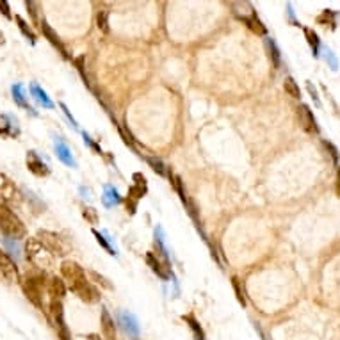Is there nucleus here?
I'll return each instance as SVG.
<instances>
[{"label":"nucleus","mask_w":340,"mask_h":340,"mask_svg":"<svg viewBox=\"0 0 340 340\" xmlns=\"http://www.w3.org/2000/svg\"><path fill=\"white\" fill-rule=\"evenodd\" d=\"M57 152H59V157L64 160V162H68V164H71V160L68 158V150L64 148V146H57Z\"/></svg>","instance_id":"obj_31"},{"label":"nucleus","mask_w":340,"mask_h":340,"mask_svg":"<svg viewBox=\"0 0 340 340\" xmlns=\"http://www.w3.org/2000/svg\"><path fill=\"white\" fill-rule=\"evenodd\" d=\"M0 275L4 276L7 281H11V283L20 281L18 266H16V262H14L4 249H0Z\"/></svg>","instance_id":"obj_7"},{"label":"nucleus","mask_w":340,"mask_h":340,"mask_svg":"<svg viewBox=\"0 0 340 340\" xmlns=\"http://www.w3.org/2000/svg\"><path fill=\"white\" fill-rule=\"evenodd\" d=\"M326 61L330 62V64H331V68H333V70H337V66H339V62H337L335 56H333V54H331L330 50H326Z\"/></svg>","instance_id":"obj_32"},{"label":"nucleus","mask_w":340,"mask_h":340,"mask_svg":"<svg viewBox=\"0 0 340 340\" xmlns=\"http://www.w3.org/2000/svg\"><path fill=\"white\" fill-rule=\"evenodd\" d=\"M337 191H339V194H340V169H339V173H337Z\"/></svg>","instance_id":"obj_36"},{"label":"nucleus","mask_w":340,"mask_h":340,"mask_svg":"<svg viewBox=\"0 0 340 340\" xmlns=\"http://www.w3.org/2000/svg\"><path fill=\"white\" fill-rule=\"evenodd\" d=\"M267 47H269V50H271V56H273V61H275V66H279V52H278V48H276V45H275V41H267Z\"/></svg>","instance_id":"obj_26"},{"label":"nucleus","mask_w":340,"mask_h":340,"mask_svg":"<svg viewBox=\"0 0 340 340\" xmlns=\"http://www.w3.org/2000/svg\"><path fill=\"white\" fill-rule=\"evenodd\" d=\"M243 20L246 22V25L251 29L253 32H256V34H266L267 32V29L264 27V24H262L260 20L256 18V14H251L249 18H243Z\"/></svg>","instance_id":"obj_17"},{"label":"nucleus","mask_w":340,"mask_h":340,"mask_svg":"<svg viewBox=\"0 0 340 340\" xmlns=\"http://www.w3.org/2000/svg\"><path fill=\"white\" fill-rule=\"evenodd\" d=\"M50 313L54 317V322H56L57 333H59V339L61 340H71L70 331L64 322V310H62V301L59 299H50Z\"/></svg>","instance_id":"obj_5"},{"label":"nucleus","mask_w":340,"mask_h":340,"mask_svg":"<svg viewBox=\"0 0 340 340\" xmlns=\"http://www.w3.org/2000/svg\"><path fill=\"white\" fill-rule=\"evenodd\" d=\"M41 31H43V34H45V36L48 37V41H50L52 45H56V47L59 48V50H61L62 54H64V48H62L61 39H59V36H57V34L54 32V31H52L50 27H48V24H45V22H43V24H41Z\"/></svg>","instance_id":"obj_15"},{"label":"nucleus","mask_w":340,"mask_h":340,"mask_svg":"<svg viewBox=\"0 0 340 340\" xmlns=\"http://www.w3.org/2000/svg\"><path fill=\"white\" fill-rule=\"evenodd\" d=\"M305 36H307L310 48L313 50V56H317L319 54V37H317V34L313 32L312 29H305Z\"/></svg>","instance_id":"obj_20"},{"label":"nucleus","mask_w":340,"mask_h":340,"mask_svg":"<svg viewBox=\"0 0 340 340\" xmlns=\"http://www.w3.org/2000/svg\"><path fill=\"white\" fill-rule=\"evenodd\" d=\"M146 160H148V162L154 166V169L158 173V175H164V173H166V171H164V166H162V162H160V160H155L154 157H146Z\"/></svg>","instance_id":"obj_29"},{"label":"nucleus","mask_w":340,"mask_h":340,"mask_svg":"<svg viewBox=\"0 0 340 340\" xmlns=\"http://www.w3.org/2000/svg\"><path fill=\"white\" fill-rule=\"evenodd\" d=\"M324 145L328 146V148L331 150V155H333V158H335V160H339V152H337V148L333 145H331V143H324Z\"/></svg>","instance_id":"obj_34"},{"label":"nucleus","mask_w":340,"mask_h":340,"mask_svg":"<svg viewBox=\"0 0 340 340\" xmlns=\"http://www.w3.org/2000/svg\"><path fill=\"white\" fill-rule=\"evenodd\" d=\"M0 13L4 14L7 20L13 18V14H11V9H9V4H7V2H4V0H0Z\"/></svg>","instance_id":"obj_30"},{"label":"nucleus","mask_w":340,"mask_h":340,"mask_svg":"<svg viewBox=\"0 0 340 340\" xmlns=\"http://www.w3.org/2000/svg\"><path fill=\"white\" fill-rule=\"evenodd\" d=\"M37 239L41 241V244L45 247H47L48 251L52 253V255H64L66 253V246L64 243H62V239L57 235V233L54 232H48V230H41V232L37 233Z\"/></svg>","instance_id":"obj_6"},{"label":"nucleus","mask_w":340,"mask_h":340,"mask_svg":"<svg viewBox=\"0 0 340 340\" xmlns=\"http://www.w3.org/2000/svg\"><path fill=\"white\" fill-rule=\"evenodd\" d=\"M232 285H233V289H235V294H237L239 303L246 305V298H244V289H243V285H241V279L233 276V278H232Z\"/></svg>","instance_id":"obj_21"},{"label":"nucleus","mask_w":340,"mask_h":340,"mask_svg":"<svg viewBox=\"0 0 340 340\" xmlns=\"http://www.w3.org/2000/svg\"><path fill=\"white\" fill-rule=\"evenodd\" d=\"M0 135H4V137H16L18 135L16 120H13L7 114H2L0 116Z\"/></svg>","instance_id":"obj_12"},{"label":"nucleus","mask_w":340,"mask_h":340,"mask_svg":"<svg viewBox=\"0 0 340 340\" xmlns=\"http://www.w3.org/2000/svg\"><path fill=\"white\" fill-rule=\"evenodd\" d=\"M14 20H16V24H18V27H20V31H22V34H24L25 37H29V39H31V43L36 41V34H34L32 29L27 25V22H25L22 16H14Z\"/></svg>","instance_id":"obj_19"},{"label":"nucleus","mask_w":340,"mask_h":340,"mask_svg":"<svg viewBox=\"0 0 340 340\" xmlns=\"http://www.w3.org/2000/svg\"><path fill=\"white\" fill-rule=\"evenodd\" d=\"M25 256L39 269H48L54 266V255L43 246L37 237H29L25 241Z\"/></svg>","instance_id":"obj_3"},{"label":"nucleus","mask_w":340,"mask_h":340,"mask_svg":"<svg viewBox=\"0 0 340 340\" xmlns=\"http://www.w3.org/2000/svg\"><path fill=\"white\" fill-rule=\"evenodd\" d=\"M308 91H310V94H312V98H313V100H315L317 105H319V96H317L315 88H312V84H308Z\"/></svg>","instance_id":"obj_35"},{"label":"nucleus","mask_w":340,"mask_h":340,"mask_svg":"<svg viewBox=\"0 0 340 340\" xmlns=\"http://www.w3.org/2000/svg\"><path fill=\"white\" fill-rule=\"evenodd\" d=\"M47 292L50 296V299H59L62 301L66 294V283L62 281V278H57V276H52L47 281Z\"/></svg>","instance_id":"obj_11"},{"label":"nucleus","mask_w":340,"mask_h":340,"mask_svg":"<svg viewBox=\"0 0 340 340\" xmlns=\"http://www.w3.org/2000/svg\"><path fill=\"white\" fill-rule=\"evenodd\" d=\"M94 235H96V239H98V243L102 244V246H103V247H105V249H107V251L114 253V251H112V249H111V246H109V244H107V243H105V239H103V237H102V235H100V233H98V232H94Z\"/></svg>","instance_id":"obj_33"},{"label":"nucleus","mask_w":340,"mask_h":340,"mask_svg":"<svg viewBox=\"0 0 340 340\" xmlns=\"http://www.w3.org/2000/svg\"><path fill=\"white\" fill-rule=\"evenodd\" d=\"M100 324H102V335L107 340H114L116 339V324H114V319L109 315L107 310L102 312V319H100Z\"/></svg>","instance_id":"obj_13"},{"label":"nucleus","mask_w":340,"mask_h":340,"mask_svg":"<svg viewBox=\"0 0 340 340\" xmlns=\"http://www.w3.org/2000/svg\"><path fill=\"white\" fill-rule=\"evenodd\" d=\"M333 18H335V13L326 9V11H322V14L317 18V22H319V24H328V22H330L331 27H335V22H333Z\"/></svg>","instance_id":"obj_22"},{"label":"nucleus","mask_w":340,"mask_h":340,"mask_svg":"<svg viewBox=\"0 0 340 340\" xmlns=\"http://www.w3.org/2000/svg\"><path fill=\"white\" fill-rule=\"evenodd\" d=\"M84 217L89 219V223L94 224L98 221V216H96V210L91 209V207H88V209H84Z\"/></svg>","instance_id":"obj_27"},{"label":"nucleus","mask_w":340,"mask_h":340,"mask_svg":"<svg viewBox=\"0 0 340 340\" xmlns=\"http://www.w3.org/2000/svg\"><path fill=\"white\" fill-rule=\"evenodd\" d=\"M184 321L187 322V326L191 328L192 333H194V339L196 340H205V335H203V330H201V326L198 324V321H196L192 315H184Z\"/></svg>","instance_id":"obj_16"},{"label":"nucleus","mask_w":340,"mask_h":340,"mask_svg":"<svg viewBox=\"0 0 340 340\" xmlns=\"http://www.w3.org/2000/svg\"><path fill=\"white\" fill-rule=\"evenodd\" d=\"M134 180H135V185L134 187H137V189H141V191L146 192V180H145V177H143V175H139V173H135Z\"/></svg>","instance_id":"obj_28"},{"label":"nucleus","mask_w":340,"mask_h":340,"mask_svg":"<svg viewBox=\"0 0 340 340\" xmlns=\"http://www.w3.org/2000/svg\"><path fill=\"white\" fill-rule=\"evenodd\" d=\"M18 198V189L14 185V182L11 180L7 175L0 173V200L2 201H13Z\"/></svg>","instance_id":"obj_9"},{"label":"nucleus","mask_w":340,"mask_h":340,"mask_svg":"<svg viewBox=\"0 0 340 340\" xmlns=\"http://www.w3.org/2000/svg\"><path fill=\"white\" fill-rule=\"evenodd\" d=\"M298 120H299V125L303 126L307 132H310V134H315V132H319L315 116H313V112L310 111V107H308V105H301V107L298 109Z\"/></svg>","instance_id":"obj_8"},{"label":"nucleus","mask_w":340,"mask_h":340,"mask_svg":"<svg viewBox=\"0 0 340 340\" xmlns=\"http://www.w3.org/2000/svg\"><path fill=\"white\" fill-rule=\"evenodd\" d=\"M13 94H14V100H16V102H18L22 107H25V109H29V111H31V107H29L27 103H25L24 93H22V88H20V86H14V88H13Z\"/></svg>","instance_id":"obj_24"},{"label":"nucleus","mask_w":340,"mask_h":340,"mask_svg":"<svg viewBox=\"0 0 340 340\" xmlns=\"http://www.w3.org/2000/svg\"><path fill=\"white\" fill-rule=\"evenodd\" d=\"M4 43H5V39H4V34L0 32V45H4Z\"/></svg>","instance_id":"obj_37"},{"label":"nucleus","mask_w":340,"mask_h":340,"mask_svg":"<svg viewBox=\"0 0 340 340\" xmlns=\"http://www.w3.org/2000/svg\"><path fill=\"white\" fill-rule=\"evenodd\" d=\"M22 289H24L25 298L31 301L36 308L43 310V290L47 289V281H45V275L37 273V275H27L22 281Z\"/></svg>","instance_id":"obj_4"},{"label":"nucleus","mask_w":340,"mask_h":340,"mask_svg":"<svg viewBox=\"0 0 340 340\" xmlns=\"http://www.w3.org/2000/svg\"><path fill=\"white\" fill-rule=\"evenodd\" d=\"M27 168H29V171L32 173V175H36V177H48V175H50L48 166L39 158V155H37L36 152H29L27 154Z\"/></svg>","instance_id":"obj_10"},{"label":"nucleus","mask_w":340,"mask_h":340,"mask_svg":"<svg viewBox=\"0 0 340 340\" xmlns=\"http://www.w3.org/2000/svg\"><path fill=\"white\" fill-rule=\"evenodd\" d=\"M96 22H98V29H102L103 32H107V11H100L96 16Z\"/></svg>","instance_id":"obj_25"},{"label":"nucleus","mask_w":340,"mask_h":340,"mask_svg":"<svg viewBox=\"0 0 340 340\" xmlns=\"http://www.w3.org/2000/svg\"><path fill=\"white\" fill-rule=\"evenodd\" d=\"M283 89H285V93L289 94V96H292V98H299V96H301V91H299L298 82H296L292 77H287V79H285Z\"/></svg>","instance_id":"obj_18"},{"label":"nucleus","mask_w":340,"mask_h":340,"mask_svg":"<svg viewBox=\"0 0 340 340\" xmlns=\"http://www.w3.org/2000/svg\"><path fill=\"white\" fill-rule=\"evenodd\" d=\"M146 262H148V266L152 267V271H154V273H157L158 276H160V278L162 279H168L169 278V275H168V267H164V264L160 260H158L157 256H155V253H146Z\"/></svg>","instance_id":"obj_14"},{"label":"nucleus","mask_w":340,"mask_h":340,"mask_svg":"<svg viewBox=\"0 0 340 340\" xmlns=\"http://www.w3.org/2000/svg\"><path fill=\"white\" fill-rule=\"evenodd\" d=\"M0 232L9 239H22L27 233L24 221L5 203H0Z\"/></svg>","instance_id":"obj_2"},{"label":"nucleus","mask_w":340,"mask_h":340,"mask_svg":"<svg viewBox=\"0 0 340 340\" xmlns=\"http://www.w3.org/2000/svg\"><path fill=\"white\" fill-rule=\"evenodd\" d=\"M61 275L62 279L66 281L68 289L79 296L82 301L86 303H96L100 299V292H98L96 287L91 285V281L86 276V271L73 260H64L61 264Z\"/></svg>","instance_id":"obj_1"},{"label":"nucleus","mask_w":340,"mask_h":340,"mask_svg":"<svg viewBox=\"0 0 340 340\" xmlns=\"http://www.w3.org/2000/svg\"><path fill=\"white\" fill-rule=\"evenodd\" d=\"M32 93L36 94V98L39 100L41 103H45L47 107H52V102L47 98V94H45V91H41V89L37 88V86H32Z\"/></svg>","instance_id":"obj_23"}]
</instances>
